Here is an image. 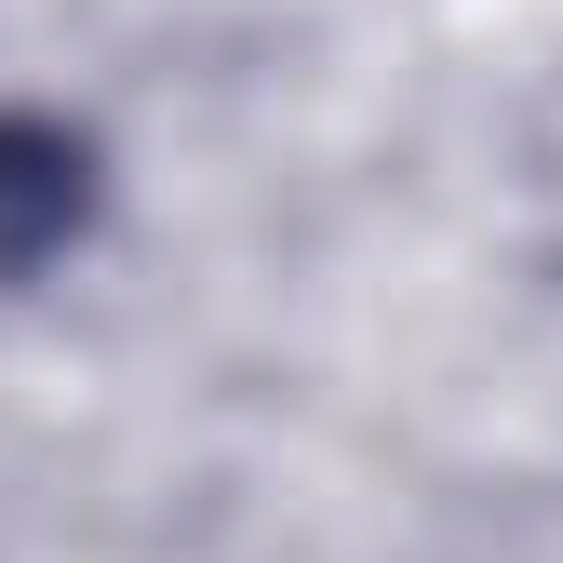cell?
Listing matches in <instances>:
<instances>
[{
	"label": "cell",
	"mask_w": 563,
	"mask_h": 563,
	"mask_svg": "<svg viewBox=\"0 0 563 563\" xmlns=\"http://www.w3.org/2000/svg\"><path fill=\"white\" fill-rule=\"evenodd\" d=\"M81 216H95V148L41 108H0V282L54 268L81 242Z\"/></svg>",
	"instance_id": "cell-1"
}]
</instances>
